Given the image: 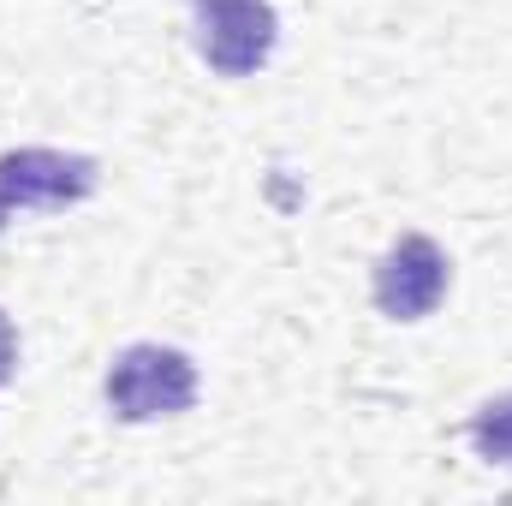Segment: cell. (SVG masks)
I'll return each instance as SVG.
<instances>
[{
	"label": "cell",
	"instance_id": "6da1fadb",
	"mask_svg": "<svg viewBox=\"0 0 512 506\" xmlns=\"http://www.w3.org/2000/svg\"><path fill=\"white\" fill-rule=\"evenodd\" d=\"M197 405V364L179 346H126L108 370V411L120 423H161Z\"/></svg>",
	"mask_w": 512,
	"mask_h": 506
},
{
	"label": "cell",
	"instance_id": "7a4b0ae2",
	"mask_svg": "<svg viewBox=\"0 0 512 506\" xmlns=\"http://www.w3.org/2000/svg\"><path fill=\"white\" fill-rule=\"evenodd\" d=\"M191 30H197V54L221 78L262 72L280 42V18L268 0H191Z\"/></svg>",
	"mask_w": 512,
	"mask_h": 506
},
{
	"label": "cell",
	"instance_id": "3957f363",
	"mask_svg": "<svg viewBox=\"0 0 512 506\" xmlns=\"http://www.w3.org/2000/svg\"><path fill=\"white\" fill-rule=\"evenodd\" d=\"M102 185V167L90 155L66 149H12L0 155V209H72Z\"/></svg>",
	"mask_w": 512,
	"mask_h": 506
},
{
	"label": "cell",
	"instance_id": "277c9868",
	"mask_svg": "<svg viewBox=\"0 0 512 506\" xmlns=\"http://www.w3.org/2000/svg\"><path fill=\"white\" fill-rule=\"evenodd\" d=\"M447 280H453L447 251H441L429 233H405V239H393L387 256L376 262V310L393 316V322H423V316L441 310Z\"/></svg>",
	"mask_w": 512,
	"mask_h": 506
},
{
	"label": "cell",
	"instance_id": "5b68a950",
	"mask_svg": "<svg viewBox=\"0 0 512 506\" xmlns=\"http://www.w3.org/2000/svg\"><path fill=\"white\" fill-rule=\"evenodd\" d=\"M465 435H471V447L489 465H512V393H495L489 405H477L471 423H465Z\"/></svg>",
	"mask_w": 512,
	"mask_h": 506
},
{
	"label": "cell",
	"instance_id": "8992f818",
	"mask_svg": "<svg viewBox=\"0 0 512 506\" xmlns=\"http://www.w3.org/2000/svg\"><path fill=\"white\" fill-rule=\"evenodd\" d=\"M12 370H18V334H12V316L0 310V387L12 381Z\"/></svg>",
	"mask_w": 512,
	"mask_h": 506
},
{
	"label": "cell",
	"instance_id": "52a82bcc",
	"mask_svg": "<svg viewBox=\"0 0 512 506\" xmlns=\"http://www.w3.org/2000/svg\"><path fill=\"white\" fill-rule=\"evenodd\" d=\"M6 221H12V215H6V209H0V227H6Z\"/></svg>",
	"mask_w": 512,
	"mask_h": 506
}]
</instances>
